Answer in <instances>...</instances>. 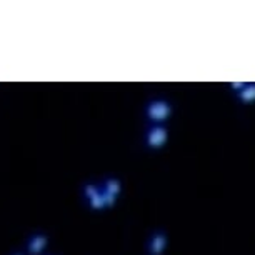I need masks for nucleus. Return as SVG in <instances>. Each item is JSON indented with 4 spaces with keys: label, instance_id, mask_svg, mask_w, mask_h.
<instances>
[{
    "label": "nucleus",
    "instance_id": "obj_4",
    "mask_svg": "<svg viewBox=\"0 0 255 255\" xmlns=\"http://www.w3.org/2000/svg\"><path fill=\"white\" fill-rule=\"evenodd\" d=\"M163 247H165V237L163 235H157V237H153L152 240V252L153 254H160Z\"/></svg>",
    "mask_w": 255,
    "mask_h": 255
},
{
    "label": "nucleus",
    "instance_id": "obj_1",
    "mask_svg": "<svg viewBox=\"0 0 255 255\" xmlns=\"http://www.w3.org/2000/svg\"><path fill=\"white\" fill-rule=\"evenodd\" d=\"M237 99L242 104L255 102V84H245L244 89H240L237 92Z\"/></svg>",
    "mask_w": 255,
    "mask_h": 255
},
{
    "label": "nucleus",
    "instance_id": "obj_2",
    "mask_svg": "<svg viewBox=\"0 0 255 255\" xmlns=\"http://www.w3.org/2000/svg\"><path fill=\"white\" fill-rule=\"evenodd\" d=\"M167 138V133L163 128H153V130H150V133H148V143H150L152 147H160L163 142H165Z\"/></svg>",
    "mask_w": 255,
    "mask_h": 255
},
{
    "label": "nucleus",
    "instance_id": "obj_3",
    "mask_svg": "<svg viewBox=\"0 0 255 255\" xmlns=\"http://www.w3.org/2000/svg\"><path fill=\"white\" fill-rule=\"evenodd\" d=\"M167 115H168V109H167L165 104L157 102V104H153L152 107H150V117L152 119L160 120V119H165Z\"/></svg>",
    "mask_w": 255,
    "mask_h": 255
},
{
    "label": "nucleus",
    "instance_id": "obj_5",
    "mask_svg": "<svg viewBox=\"0 0 255 255\" xmlns=\"http://www.w3.org/2000/svg\"><path fill=\"white\" fill-rule=\"evenodd\" d=\"M244 85H245V84H244V82H234V84H232V85H230V87H232V89H234V92H235V94H237V92H239V90H240V89H244Z\"/></svg>",
    "mask_w": 255,
    "mask_h": 255
}]
</instances>
